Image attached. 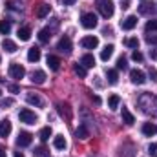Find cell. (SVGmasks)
I'll return each mask as SVG.
<instances>
[{
  "instance_id": "1",
  "label": "cell",
  "mask_w": 157,
  "mask_h": 157,
  "mask_svg": "<svg viewBox=\"0 0 157 157\" xmlns=\"http://www.w3.org/2000/svg\"><path fill=\"white\" fill-rule=\"evenodd\" d=\"M139 106L143 108V112L146 115H157V97L152 93H143L139 97Z\"/></svg>"
},
{
  "instance_id": "2",
  "label": "cell",
  "mask_w": 157,
  "mask_h": 157,
  "mask_svg": "<svg viewBox=\"0 0 157 157\" xmlns=\"http://www.w3.org/2000/svg\"><path fill=\"white\" fill-rule=\"evenodd\" d=\"M97 9H99V13H101L104 18L113 17V11H115L112 0H97Z\"/></svg>"
},
{
  "instance_id": "3",
  "label": "cell",
  "mask_w": 157,
  "mask_h": 157,
  "mask_svg": "<svg viewBox=\"0 0 157 157\" xmlns=\"http://www.w3.org/2000/svg\"><path fill=\"white\" fill-rule=\"evenodd\" d=\"M24 75H26V70H24V66H22V64H18V62L9 64V77H11V78L20 80V78H24Z\"/></svg>"
},
{
  "instance_id": "4",
  "label": "cell",
  "mask_w": 157,
  "mask_h": 157,
  "mask_svg": "<svg viewBox=\"0 0 157 157\" xmlns=\"http://www.w3.org/2000/svg\"><path fill=\"white\" fill-rule=\"evenodd\" d=\"M80 24H82V28H86V29H93V28H97V17H95L93 13H84V15L80 17Z\"/></svg>"
},
{
  "instance_id": "5",
  "label": "cell",
  "mask_w": 157,
  "mask_h": 157,
  "mask_svg": "<svg viewBox=\"0 0 157 157\" xmlns=\"http://www.w3.org/2000/svg\"><path fill=\"white\" fill-rule=\"evenodd\" d=\"M18 119H20V122H24V124H35L37 122V115L31 112V110H20V113H18Z\"/></svg>"
},
{
  "instance_id": "6",
  "label": "cell",
  "mask_w": 157,
  "mask_h": 157,
  "mask_svg": "<svg viewBox=\"0 0 157 157\" xmlns=\"http://www.w3.org/2000/svg\"><path fill=\"white\" fill-rule=\"evenodd\" d=\"M57 112H59L60 117L66 119V121H71V119H73V112H71L70 104H66V102H59V104H57Z\"/></svg>"
},
{
  "instance_id": "7",
  "label": "cell",
  "mask_w": 157,
  "mask_h": 157,
  "mask_svg": "<svg viewBox=\"0 0 157 157\" xmlns=\"http://www.w3.org/2000/svg\"><path fill=\"white\" fill-rule=\"evenodd\" d=\"M31 141H33V135H31L29 132H20V133H18V137H17V144H18L20 148L29 146V144H31Z\"/></svg>"
},
{
  "instance_id": "8",
  "label": "cell",
  "mask_w": 157,
  "mask_h": 157,
  "mask_svg": "<svg viewBox=\"0 0 157 157\" xmlns=\"http://www.w3.org/2000/svg\"><path fill=\"white\" fill-rule=\"evenodd\" d=\"M80 46H82V48H86V49H95V48L99 46V39H97V37H93V35H90V37H82Z\"/></svg>"
},
{
  "instance_id": "9",
  "label": "cell",
  "mask_w": 157,
  "mask_h": 157,
  "mask_svg": "<svg viewBox=\"0 0 157 157\" xmlns=\"http://www.w3.org/2000/svg\"><path fill=\"white\" fill-rule=\"evenodd\" d=\"M71 39L70 37H62V39L59 40V44H57V49L59 51H62V53H71Z\"/></svg>"
},
{
  "instance_id": "10",
  "label": "cell",
  "mask_w": 157,
  "mask_h": 157,
  "mask_svg": "<svg viewBox=\"0 0 157 157\" xmlns=\"http://www.w3.org/2000/svg\"><path fill=\"white\" fill-rule=\"evenodd\" d=\"M130 78H132L133 84H144V82H146V75H144V71H141V70H132V71H130Z\"/></svg>"
},
{
  "instance_id": "11",
  "label": "cell",
  "mask_w": 157,
  "mask_h": 157,
  "mask_svg": "<svg viewBox=\"0 0 157 157\" xmlns=\"http://www.w3.org/2000/svg\"><path fill=\"white\" fill-rule=\"evenodd\" d=\"M135 26H137V17H133V15H132V17H126V18L121 22V28H122L124 31H130V29H133Z\"/></svg>"
},
{
  "instance_id": "12",
  "label": "cell",
  "mask_w": 157,
  "mask_h": 157,
  "mask_svg": "<svg viewBox=\"0 0 157 157\" xmlns=\"http://www.w3.org/2000/svg\"><path fill=\"white\" fill-rule=\"evenodd\" d=\"M11 130H13V126H11V122L7 121V119H4V121H0V137H7L9 133H11Z\"/></svg>"
},
{
  "instance_id": "13",
  "label": "cell",
  "mask_w": 157,
  "mask_h": 157,
  "mask_svg": "<svg viewBox=\"0 0 157 157\" xmlns=\"http://www.w3.org/2000/svg\"><path fill=\"white\" fill-rule=\"evenodd\" d=\"M141 130H143V133H144V135L152 137V135H155V133H157V124H154V122H144Z\"/></svg>"
},
{
  "instance_id": "14",
  "label": "cell",
  "mask_w": 157,
  "mask_h": 157,
  "mask_svg": "<svg viewBox=\"0 0 157 157\" xmlns=\"http://www.w3.org/2000/svg\"><path fill=\"white\" fill-rule=\"evenodd\" d=\"M31 82H35V84H44V82H46V73H44L42 70L33 71V73H31Z\"/></svg>"
},
{
  "instance_id": "15",
  "label": "cell",
  "mask_w": 157,
  "mask_h": 157,
  "mask_svg": "<svg viewBox=\"0 0 157 157\" xmlns=\"http://www.w3.org/2000/svg\"><path fill=\"white\" fill-rule=\"evenodd\" d=\"M18 39L22 40V42H28V40L31 39V28H29V26L20 28V29H18Z\"/></svg>"
},
{
  "instance_id": "16",
  "label": "cell",
  "mask_w": 157,
  "mask_h": 157,
  "mask_svg": "<svg viewBox=\"0 0 157 157\" xmlns=\"http://www.w3.org/2000/svg\"><path fill=\"white\" fill-rule=\"evenodd\" d=\"M48 66H49V70L57 71V70L60 68V59L55 57V55H48Z\"/></svg>"
},
{
  "instance_id": "17",
  "label": "cell",
  "mask_w": 157,
  "mask_h": 157,
  "mask_svg": "<svg viewBox=\"0 0 157 157\" xmlns=\"http://www.w3.org/2000/svg\"><path fill=\"white\" fill-rule=\"evenodd\" d=\"M113 49H115V48H113L112 44H108V46L101 51V60H104V62H106V60H110V59H112V55H113Z\"/></svg>"
},
{
  "instance_id": "18",
  "label": "cell",
  "mask_w": 157,
  "mask_h": 157,
  "mask_svg": "<svg viewBox=\"0 0 157 157\" xmlns=\"http://www.w3.org/2000/svg\"><path fill=\"white\" fill-rule=\"evenodd\" d=\"M80 64H82L84 68H93V66H95V57L90 55V53H86V55L80 59Z\"/></svg>"
},
{
  "instance_id": "19",
  "label": "cell",
  "mask_w": 157,
  "mask_h": 157,
  "mask_svg": "<svg viewBox=\"0 0 157 157\" xmlns=\"http://www.w3.org/2000/svg\"><path fill=\"white\" fill-rule=\"evenodd\" d=\"M28 60H29V62H39L40 60V49L39 48H29V51H28Z\"/></svg>"
},
{
  "instance_id": "20",
  "label": "cell",
  "mask_w": 157,
  "mask_h": 157,
  "mask_svg": "<svg viewBox=\"0 0 157 157\" xmlns=\"http://www.w3.org/2000/svg\"><path fill=\"white\" fill-rule=\"evenodd\" d=\"M49 11H51V7H49L48 4H40L39 7H37V11H35V15H37L39 18H44V17L49 15Z\"/></svg>"
},
{
  "instance_id": "21",
  "label": "cell",
  "mask_w": 157,
  "mask_h": 157,
  "mask_svg": "<svg viewBox=\"0 0 157 157\" xmlns=\"http://www.w3.org/2000/svg\"><path fill=\"white\" fill-rule=\"evenodd\" d=\"M2 48H4L7 53H15V51H17V44H15L13 40H9V39L2 40Z\"/></svg>"
},
{
  "instance_id": "22",
  "label": "cell",
  "mask_w": 157,
  "mask_h": 157,
  "mask_svg": "<svg viewBox=\"0 0 157 157\" xmlns=\"http://www.w3.org/2000/svg\"><path fill=\"white\" fill-rule=\"evenodd\" d=\"M26 101L29 104H33V106H42V99H40L37 93H28L26 95Z\"/></svg>"
},
{
  "instance_id": "23",
  "label": "cell",
  "mask_w": 157,
  "mask_h": 157,
  "mask_svg": "<svg viewBox=\"0 0 157 157\" xmlns=\"http://www.w3.org/2000/svg\"><path fill=\"white\" fill-rule=\"evenodd\" d=\"M139 13H141V15H154V13H155V7H154V4H146V2H144V4L139 7Z\"/></svg>"
},
{
  "instance_id": "24",
  "label": "cell",
  "mask_w": 157,
  "mask_h": 157,
  "mask_svg": "<svg viewBox=\"0 0 157 157\" xmlns=\"http://www.w3.org/2000/svg\"><path fill=\"white\" fill-rule=\"evenodd\" d=\"M49 39H51V31H49L48 28H44V29H40L39 31V40L42 42V44H48Z\"/></svg>"
},
{
  "instance_id": "25",
  "label": "cell",
  "mask_w": 157,
  "mask_h": 157,
  "mask_svg": "<svg viewBox=\"0 0 157 157\" xmlns=\"http://www.w3.org/2000/svg\"><path fill=\"white\" fill-rule=\"evenodd\" d=\"M53 146H55L57 150H64V148H66V139H64V135H57V137L53 139Z\"/></svg>"
},
{
  "instance_id": "26",
  "label": "cell",
  "mask_w": 157,
  "mask_h": 157,
  "mask_svg": "<svg viewBox=\"0 0 157 157\" xmlns=\"http://www.w3.org/2000/svg\"><path fill=\"white\" fill-rule=\"evenodd\" d=\"M122 121H124L128 126H132V124L135 122V117L130 113V110H128V108H122Z\"/></svg>"
},
{
  "instance_id": "27",
  "label": "cell",
  "mask_w": 157,
  "mask_h": 157,
  "mask_svg": "<svg viewBox=\"0 0 157 157\" xmlns=\"http://www.w3.org/2000/svg\"><path fill=\"white\" fill-rule=\"evenodd\" d=\"M77 137H78V139H82V141L90 137V132H88V128H86L84 124H80V126L77 128Z\"/></svg>"
},
{
  "instance_id": "28",
  "label": "cell",
  "mask_w": 157,
  "mask_h": 157,
  "mask_svg": "<svg viewBox=\"0 0 157 157\" xmlns=\"http://www.w3.org/2000/svg\"><path fill=\"white\" fill-rule=\"evenodd\" d=\"M9 31H11V22L9 20H0V33L9 35Z\"/></svg>"
},
{
  "instance_id": "29",
  "label": "cell",
  "mask_w": 157,
  "mask_h": 157,
  "mask_svg": "<svg viewBox=\"0 0 157 157\" xmlns=\"http://www.w3.org/2000/svg\"><path fill=\"white\" fill-rule=\"evenodd\" d=\"M33 155L35 157H49V152H48L46 146H37V148L33 150Z\"/></svg>"
},
{
  "instance_id": "30",
  "label": "cell",
  "mask_w": 157,
  "mask_h": 157,
  "mask_svg": "<svg viewBox=\"0 0 157 157\" xmlns=\"http://www.w3.org/2000/svg\"><path fill=\"white\" fill-rule=\"evenodd\" d=\"M39 137H40V141H42V143H46V141L51 137V128H49V126L42 128V130H40V133H39Z\"/></svg>"
},
{
  "instance_id": "31",
  "label": "cell",
  "mask_w": 157,
  "mask_h": 157,
  "mask_svg": "<svg viewBox=\"0 0 157 157\" xmlns=\"http://www.w3.org/2000/svg\"><path fill=\"white\" fill-rule=\"evenodd\" d=\"M106 77H108V82H110V84H117V80H119L117 70H108V71H106Z\"/></svg>"
},
{
  "instance_id": "32",
  "label": "cell",
  "mask_w": 157,
  "mask_h": 157,
  "mask_svg": "<svg viewBox=\"0 0 157 157\" xmlns=\"http://www.w3.org/2000/svg\"><path fill=\"white\" fill-rule=\"evenodd\" d=\"M119 102H121L119 95H112V97L108 99V106H110V110H117V108H119Z\"/></svg>"
},
{
  "instance_id": "33",
  "label": "cell",
  "mask_w": 157,
  "mask_h": 157,
  "mask_svg": "<svg viewBox=\"0 0 157 157\" xmlns=\"http://www.w3.org/2000/svg\"><path fill=\"white\" fill-rule=\"evenodd\" d=\"M73 71H75V75H78L80 78L86 77V68H84L82 64H75V66H73Z\"/></svg>"
},
{
  "instance_id": "34",
  "label": "cell",
  "mask_w": 157,
  "mask_h": 157,
  "mask_svg": "<svg viewBox=\"0 0 157 157\" xmlns=\"http://www.w3.org/2000/svg\"><path fill=\"white\" fill-rule=\"evenodd\" d=\"M144 29H146V33H154V31H157V20H148L146 26H144Z\"/></svg>"
},
{
  "instance_id": "35",
  "label": "cell",
  "mask_w": 157,
  "mask_h": 157,
  "mask_svg": "<svg viewBox=\"0 0 157 157\" xmlns=\"http://www.w3.org/2000/svg\"><path fill=\"white\" fill-rule=\"evenodd\" d=\"M124 44H126L128 48H133V49H135V48H139V40L135 39V37H130V39H126V40H124Z\"/></svg>"
},
{
  "instance_id": "36",
  "label": "cell",
  "mask_w": 157,
  "mask_h": 157,
  "mask_svg": "<svg viewBox=\"0 0 157 157\" xmlns=\"http://www.w3.org/2000/svg\"><path fill=\"white\" fill-rule=\"evenodd\" d=\"M117 68H119V70H128V64H126V59H124V57H119Z\"/></svg>"
},
{
  "instance_id": "37",
  "label": "cell",
  "mask_w": 157,
  "mask_h": 157,
  "mask_svg": "<svg viewBox=\"0 0 157 157\" xmlns=\"http://www.w3.org/2000/svg\"><path fill=\"white\" fill-rule=\"evenodd\" d=\"M148 154H150L152 157H157V143H154V144L148 146Z\"/></svg>"
},
{
  "instance_id": "38",
  "label": "cell",
  "mask_w": 157,
  "mask_h": 157,
  "mask_svg": "<svg viewBox=\"0 0 157 157\" xmlns=\"http://www.w3.org/2000/svg\"><path fill=\"white\" fill-rule=\"evenodd\" d=\"M132 59H133L135 62H143V53H141V51H133V53H132Z\"/></svg>"
},
{
  "instance_id": "39",
  "label": "cell",
  "mask_w": 157,
  "mask_h": 157,
  "mask_svg": "<svg viewBox=\"0 0 157 157\" xmlns=\"http://www.w3.org/2000/svg\"><path fill=\"white\" fill-rule=\"evenodd\" d=\"M146 42H148V44H154V46H157V37H155V35H146Z\"/></svg>"
},
{
  "instance_id": "40",
  "label": "cell",
  "mask_w": 157,
  "mask_h": 157,
  "mask_svg": "<svg viewBox=\"0 0 157 157\" xmlns=\"http://www.w3.org/2000/svg\"><path fill=\"white\" fill-rule=\"evenodd\" d=\"M7 90H9L11 93H18V90H20V88H18L17 84H9V86H7Z\"/></svg>"
},
{
  "instance_id": "41",
  "label": "cell",
  "mask_w": 157,
  "mask_h": 157,
  "mask_svg": "<svg viewBox=\"0 0 157 157\" xmlns=\"http://www.w3.org/2000/svg\"><path fill=\"white\" fill-rule=\"evenodd\" d=\"M7 7H9V9H18V4H15L13 0H9V2H7Z\"/></svg>"
},
{
  "instance_id": "42",
  "label": "cell",
  "mask_w": 157,
  "mask_h": 157,
  "mask_svg": "<svg viewBox=\"0 0 157 157\" xmlns=\"http://www.w3.org/2000/svg\"><path fill=\"white\" fill-rule=\"evenodd\" d=\"M91 101H93V104H101V97H97V95H91Z\"/></svg>"
},
{
  "instance_id": "43",
  "label": "cell",
  "mask_w": 157,
  "mask_h": 157,
  "mask_svg": "<svg viewBox=\"0 0 157 157\" xmlns=\"http://www.w3.org/2000/svg\"><path fill=\"white\" fill-rule=\"evenodd\" d=\"M150 77H152V80H157V70H152L150 68Z\"/></svg>"
},
{
  "instance_id": "44",
  "label": "cell",
  "mask_w": 157,
  "mask_h": 157,
  "mask_svg": "<svg viewBox=\"0 0 157 157\" xmlns=\"http://www.w3.org/2000/svg\"><path fill=\"white\" fill-rule=\"evenodd\" d=\"M150 57H152L154 60H157V49H150Z\"/></svg>"
},
{
  "instance_id": "45",
  "label": "cell",
  "mask_w": 157,
  "mask_h": 157,
  "mask_svg": "<svg viewBox=\"0 0 157 157\" xmlns=\"http://www.w3.org/2000/svg\"><path fill=\"white\" fill-rule=\"evenodd\" d=\"M2 104H4V106H11V104H13V99H6Z\"/></svg>"
},
{
  "instance_id": "46",
  "label": "cell",
  "mask_w": 157,
  "mask_h": 157,
  "mask_svg": "<svg viewBox=\"0 0 157 157\" xmlns=\"http://www.w3.org/2000/svg\"><path fill=\"white\" fill-rule=\"evenodd\" d=\"M121 7H122V9H128V7H130V2H128V0H124V2H122V6H121Z\"/></svg>"
},
{
  "instance_id": "47",
  "label": "cell",
  "mask_w": 157,
  "mask_h": 157,
  "mask_svg": "<svg viewBox=\"0 0 157 157\" xmlns=\"http://www.w3.org/2000/svg\"><path fill=\"white\" fill-rule=\"evenodd\" d=\"M64 2V6H73L75 4V0H62Z\"/></svg>"
},
{
  "instance_id": "48",
  "label": "cell",
  "mask_w": 157,
  "mask_h": 157,
  "mask_svg": "<svg viewBox=\"0 0 157 157\" xmlns=\"http://www.w3.org/2000/svg\"><path fill=\"white\" fill-rule=\"evenodd\" d=\"M0 157H6V150L4 148H0Z\"/></svg>"
},
{
  "instance_id": "49",
  "label": "cell",
  "mask_w": 157,
  "mask_h": 157,
  "mask_svg": "<svg viewBox=\"0 0 157 157\" xmlns=\"http://www.w3.org/2000/svg\"><path fill=\"white\" fill-rule=\"evenodd\" d=\"M15 157H24V154L22 152H15Z\"/></svg>"
},
{
  "instance_id": "50",
  "label": "cell",
  "mask_w": 157,
  "mask_h": 157,
  "mask_svg": "<svg viewBox=\"0 0 157 157\" xmlns=\"http://www.w3.org/2000/svg\"><path fill=\"white\" fill-rule=\"evenodd\" d=\"M0 95H2V90H0Z\"/></svg>"
},
{
  "instance_id": "51",
  "label": "cell",
  "mask_w": 157,
  "mask_h": 157,
  "mask_svg": "<svg viewBox=\"0 0 157 157\" xmlns=\"http://www.w3.org/2000/svg\"><path fill=\"white\" fill-rule=\"evenodd\" d=\"M143 2H144V0H143Z\"/></svg>"
}]
</instances>
